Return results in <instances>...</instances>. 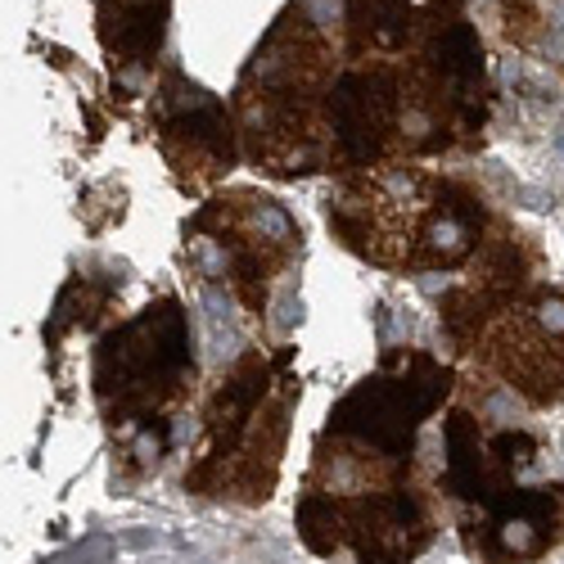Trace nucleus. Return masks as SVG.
Listing matches in <instances>:
<instances>
[{"label": "nucleus", "mask_w": 564, "mask_h": 564, "mask_svg": "<svg viewBox=\"0 0 564 564\" xmlns=\"http://www.w3.org/2000/svg\"><path fill=\"white\" fill-rule=\"evenodd\" d=\"M460 366L430 348H384L330 406L294 506L299 538L321 560L411 564L443 533L434 488L438 420Z\"/></svg>", "instance_id": "obj_1"}, {"label": "nucleus", "mask_w": 564, "mask_h": 564, "mask_svg": "<svg viewBox=\"0 0 564 564\" xmlns=\"http://www.w3.org/2000/svg\"><path fill=\"white\" fill-rule=\"evenodd\" d=\"M497 393L460 370L438 420L434 488L469 560L538 564L564 546V469L538 430L497 406Z\"/></svg>", "instance_id": "obj_2"}, {"label": "nucleus", "mask_w": 564, "mask_h": 564, "mask_svg": "<svg viewBox=\"0 0 564 564\" xmlns=\"http://www.w3.org/2000/svg\"><path fill=\"white\" fill-rule=\"evenodd\" d=\"M230 109L258 176H344V45L321 0H285L235 77Z\"/></svg>", "instance_id": "obj_3"}, {"label": "nucleus", "mask_w": 564, "mask_h": 564, "mask_svg": "<svg viewBox=\"0 0 564 564\" xmlns=\"http://www.w3.org/2000/svg\"><path fill=\"white\" fill-rule=\"evenodd\" d=\"M335 245L389 275H460L484 249L497 204L469 176L398 159L330 181L321 199Z\"/></svg>", "instance_id": "obj_4"}, {"label": "nucleus", "mask_w": 564, "mask_h": 564, "mask_svg": "<svg viewBox=\"0 0 564 564\" xmlns=\"http://www.w3.org/2000/svg\"><path fill=\"white\" fill-rule=\"evenodd\" d=\"M90 398L127 479L150 475L172 452L176 420L199 398L191 316L176 294L113 321L90 348Z\"/></svg>", "instance_id": "obj_5"}, {"label": "nucleus", "mask_w": 564, "mask_h": 564, "mask_svg": "<svg viewBox=\"0 0 564 564\" xmlns=\"http://www.w3.org/2000/svg\"><path fill=\"white\" fill-rule=\"evenodd\" d=\"M303 380L290 344L240 348L199 393L195 443L181 488L191 497L262 506L285 465Z\"/></svg>", "instance_id": "obj_6"}, {"label": "nucleus", "mask_w": 564, "mask_h": 564, "mask_svg": "<svg viewBox=\"0 0 564 564\" xmlns=\"http://www.w3.org/2000/svg\"><path fill=\"white\" fill-rule=\"evenodd\" d=\"M303 249V221L258 185H226L181 226V267L226 294L262 335H275V312L294 299Z\"/></svg>", "instance_id": "obj_7"}, {"label": "nucleus", "mask_w": 564, "mask_h": 564, "mask_svg": "<svg viewBox=\"0 0 564 564\" xmlns=\"http://www.w3.org/2000/svg\"><path fill=\"white\" fill-rule=\"evenodd\" d=\"M460 366L529 411L564 406V280H533L465 344Z\"/></svg>", "instance_id": "obj_8"}, {"label": "nucleus", "mask_w": 564, "mask_h": 564, "mask_svg": "<svg viewBox=\"0 0 564 564\" xmlns=\"http://www.w3.org/2000/svg\"><path fill=\"white\" fill-rule=\"evenodd\" d=\"M150 135L181 195H208L235 172V163H245L230 100L185 77L176 59H167L150 82Z\"/></svg>", "instance_id": "obj_9"}, {"label": "nucleus", "mask_w": 564, "mask_h": 564, "mask_svg": "<svg viewBox=\"0 0 564 564\" xmlns=\"http://www.w3.org/2000/svg\"><path fill=\"white\" fill-rule=\"evenodd\" d=\"M546 275V249L542 240L520 226L510 213L497 208L492 217V230L484 249L475 253V262H469L452 285L438 294V335L447 344V357L460 366L465 357V344L475 339L479 325L506 303L514 299L524 285H533V280Z\"/></svg>", "instance_id": "obj_10"}, {"label": "nucleus", "mask_w": 564, "mask_h": 564, "mask_svg": "<svg viewBox=\"0 0 564 564\" xmlns=\"http://www.w3.org/2000/svg\"><path fill=\"white\" fill-rule=\"evenodd\" d=\"M96 10V41L122 96L150 86L167 64V32H172V0H90Z\"/></svg>", "instance_id": "obj_11"}, {"label": "nucleus", "mask_w": 564, "mask_h": 564, "mask_svg": "<svg viewBox=\"0 0 564 564\" xmlns=\"http://www.w3.org/2000/svg\"><path fill=\"white\" fill-rule=\"evenodd\" d=\"M560 68H564V59H560Z\"/></svg>", "instance_id": "obj_12"}]
</instances>
